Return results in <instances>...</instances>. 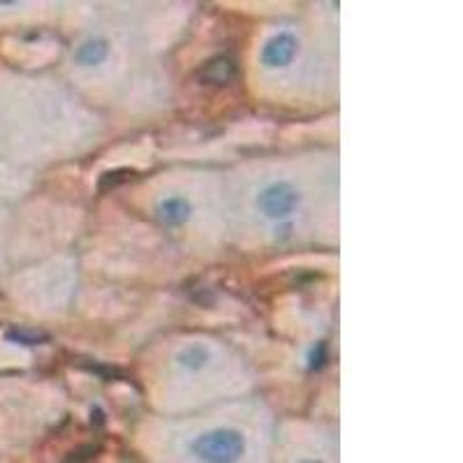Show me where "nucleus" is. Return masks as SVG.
<instances>
[{
    "label": "nucleus",
    "instance_id": "1",
    "mask_svg": "<svg viewBox=\"0 0 463 463\" xmlns=\"http://www.w3.org/2000/svg\"><path fill=\"white\" fill-rule=\"evenodd\" d=\"M227 227L248 248L301 246L336 221V160L317 156L248 163L225 185Z\"/></svg>",
    "mask_w": 463,
    "mask_h": 463
},
{
    "label": "nucleus",
    "instance_id": "2",
    "mask_svg": "<svg viewBox=\"0 0 463 463\" xmlns=\"http://www.w3.org/2000/svg\"><path fill=\"white\" fill-rule=\"evenodd\" d=\"M274 436L267 405L239 399L144 421L137 445L153 463H271Z\"/></svg>",
    "mask_w": 463,
    "mask_h": 463
},
{
    "label": "nucleus",
    "instance_id": "3",
    "mask_svg": "<svg viewBox=\"0 0 463 463\" xmlns=\"http://www.w3.org/2000/svg\"><path fill=\"white\" fill-rule=\"evenodd\" d=\"M153 405L165 415L211 408L250 387L241 357L204 334H181L153 347L144 359Z\"/></svg>",
    "mask_w": 463,
    "mask_h": 463
},
{
    "label": "nucleus",
    "instance_id": "4",
    "mask_svg": "<svg viewBox=\"0 0 463 463\" xmlns=\"http://www.w3.org/2000/svg\"><path fill=\"white\" fill-rule=\"evenodd\" d=\"M336 49L325 44L316 26L299 22L271 24L253 52L255 81L276 100H317L336 81Z\"/></svg>",
    "mask_w": 463,
    "mask_h": 463
},
{
    "label": "nucleus",
    "instance_id": "5",
    "mask_svg": "<svg viewBox=\"0 0 463 463\" xmlns=\"http://www.w3.org/2000/svg\"><path fill=\"white\" fill-rule=\"evenodd\" d=\"M144 209L153 225L195 250L221 243L227 230V195L211 172H165L144 185Z\"/></svg>",
    "mask_w": 463,
    "mask_h": 463
},
{
    "label": "nucleus",
    "instance_id": "6",
    "mask_svg": "<svg viewBox=\"0 0 463 463\" xmlns=\"http://www.w3.org/2000/svg\"><path fill=\"white\" fill-rule=\"evenodd\" d=\"M135 37L126 26L100 24L81 33L70 49V72L81 86L105 90L118 86L135 56Z\"/></svg>",
    "mask_w": 463,
    "mask_h": 463
},
{
    "label": "nucleus",
    "instance_id": "7",
    "mask_svg": "<svg viewBox=\"0 0 463 463\" xmlns=\"http://www.w3.org/2000/svg\"><path fill=\"white\" fill-rule=\"evenodd\" d=\"M336 438L308 424L276 429L271 463H338Z\"/></svg>",
    "mask_w": 463,
    "mask_h": 463
},
{
    "label": "nucleus",
    "instance_id": "8",
    "mask_svg": "<svg viewBox=\"0 0 463 463\" xmlns=\"http://www.w3.org/2000/svg\"><path fill=\"white\" fill-rule=\"evenodd\" d=\"M77 283V271H74L70 260H49L47 264L37 269L28 279L26 288H40V295L31 299L33 311L35 313H56L65 311L72 299V289Z\"/></svg>",
    "mask_w": 463,
    "mask_h": 463
}]
</instances>
